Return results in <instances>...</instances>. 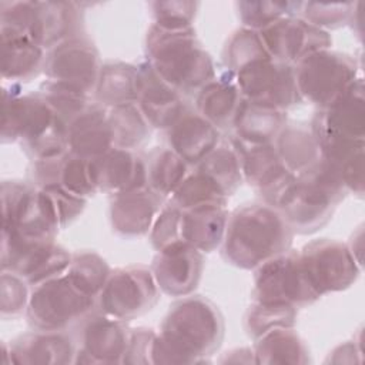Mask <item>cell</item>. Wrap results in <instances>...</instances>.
<instances>
[{
    "instance_id": "obj_5",
    "label": "cell",
    "mask_w": 365,
    "mask_h": 365,
    "mask_svg": "<svg viewBox=\"0 0 365 365\" xmlns=\"http://www.w3.org/2000/svg\"><path fill=\"white\" fill-rule=\"evenodd\" d=\"M0 26L17 30L40 47L53 48L80 37L83 20L77 4L66 1H1Z\"/></svg>"
},
{
    "instance_id": "obj_30",
    "label": "cell",
    "mask_w": 365,
    "mask_h": 365,
    "mask_svg": "<svg viewBox=\"0 0 365 365\" xmlns=\"http://www.w3.org/2000/svg\"><path fill=\"white\" fill-rule=\"evenodd\" d=\"M242 96L235 84L225 78H212L198 90L195 98L197 113L217 128L232 124Z\"/></svg>"
},
{
    "instance_id": "obj_37",
    "label": "cell",
    "mask_w": 365,
    "mask_h": 365,
    "mask_svg": "<svg viewBox=\"0 0 365 365\" xmlns=\"http://www.w3.org/2000/svg\"><path fill=\"white\" fill-rule=\"evenodd\" d=\"M110 267L103 257L93 251H78L71 255V262L66 275L84 294L97 298L104 288Z\"/></svg>"
},
{
    "instance_id": "obj_23",
    "label": "cell",
    "mask_w": 365,
    "mask_h": 365,
    "mask_svg": "<svg viewBox=\"0 0 365 365\" xmlns=\"http://www.w3.org/2000/svg\"><path fill=\"white\" fill-rule=\"evenodd\" d=\"M170 148L187 164L197 165L220 141L218 128L197 111L185 110L167 130Z\"/></svg>"
},
{
    "instance_id": "obj_50",
    "label": "cell",
    "mask_w": 365,
    "mask_h": 365,
    "mask_svg": "<svg viewBox=\"0 0 365 365\" xmlns=\"http://www.w3.org/2000/svg\"><path fill=\"white\" fill-rule=\"evenodd\" d=\"M361 351L356 352L355 344L352 342H346V344H341L338 345L331 354L328 361L329 362H335V364H345V362H355V354H359Z\"/></svg>"
},
{
    "instance_id": "obj_41",
    "label": "cell",
    "mask_w": 365,
    "mask_h": 365,
    "mask_svg": "<svg viewBox=\"0 0 365 365\" xmlns=\"http://www.w3.org/2000/svg\"><path fill=\"white\" fill-rule=\"evenodd\" d=\"M264 57H269V54L264 47L259 33L245 27L234 31L224 48L225 64L232 73Z\"/></svg>"
},
{
    "instance_id": "obj_34",
    "label": "cell",
    "mask_w": 365,
    "mask_h": 365,
    "mask_svg": "<svg viewBox=\"0 0 365 365\" xmlns=\"http://www.w3.org/2000/svg\"><path fill=\"white\" fill-rule=\"evenodd\" d=\"M197 171L210 178L225 197L232 195L244 180L241 158L232 141L217 145L197 164Z\"/></svg>"
},
{
    "instance_id": "obj_24",
    "label": "cell",
    "mask_w": 365,
    "mask_h": 365,
    "mask_svg": "<svg viewBox=\"0 0 365 365\" xmlns=\"http://www.w3.org/2000/svg\"><path fill=\"white\" fill-rule=\"evenodd\" d=\"M68 153L94 160L114 147L107 111L98 103H90L67 125Z\"/></svg>"
},
{
    "instance_id": "obj_43",
    "label": "cell",
    "mask_w": 365,
    "mask_h": 365,
    "mask_svg": "<svg viewBox=\"0 0 365 365\" xmlns=\"http://www.w3.org/2000/svg\"><path fill=\"white\" fill-rule=\"evenodd\" d=\"M40 94L44 97V100L48 103V106L53 108L54 114L66 124L68 125L78 114H81L87 107V94L63 86L53 81L46 80L41 84Z\"/></svg>"
},
{
    "instance_id": "obj_14",
    "label": "cell",
    "mask_w": 365,
    "mask_h": 365,
    "mask_svg": "<svg viewBox=\"0 0 365 365\" xmlns=\"http://www.w3.org/2000/svg\"><path fill=\"white\" fill-rule=\"evenodd\" d=\"M100 70L98 51L84 37H73L50 48L43 67L48 81L76 88L87 96L96 90Z\"/></svg>"
},
{
    "instance_id": "obj_15",
    "label": "cell",
    "mask_w": 365,
    "mask_h": 365,
    "mask_svg": "<svg viewBox=\"0 0 365 365\" xmlns=\"http://www.w3.org/2000/svg\"><path fill=\"white\" fill-rule=\"evenodd\" d=\"M258 33L269 57L289 66H295L307 56L331 46L327 30L297 16L282 17Z\"/></svg>"
},
{
    "instance_id": "obj_10",
    "label": "cell",
    "mask_w": 365,
    "mask_h": 365,
    "mask_svg": "<svg viewBox=\"0 0 365 365\" xmlns=\"http://www.w3.org/2000/svg\"><path fill=\"white\" fill-rule=\"evenodd\" d=\"M160 298L151 269L143 265L117 268L97 297L100 311L118 321H130L148 312Z\"/></svg>"
},
{
    "instance_id": "obj_13",
    "label": "cell",
    "mask_w": 365,
    "mask_h": 365,
    "mask_svg": "<svg viewBox=\"0 0 365 365\" xmlns=\"http://www.w3.org/2000/svg\"><path fill=\"white\" fill-rule=\"evenodd\" d=\"M3 103V143L21 141L26 150L57 125L64 124L40 93L21 96L13 91V87L10 91L4 88Z\"/></svg>"
},
{
    "instance_id": "obj_40",
    "label": "cell",
    "mask_w": 365,
    "mask_h": 365,
    "mask_svg": "<svg viewBox=\"0 0 365 365\" xmlns=\"http://www.w3.org/2000/svg\"><path fill=\"white\" fill-rule=\"evenodd\" d=\"M238 16L242 27L259 31L271 23L287 17L297 16L302 3L295 1H238Z\"/></svg>"
},
{
    "instance_id": "obj_27",
    "label": "cell",
    "mask_w": 365,
    "mask_h": 365,
    "mask_svg": "<svg viewBox=\"0 0 365 365\" xmlns=\"http://www.w3.org/2000/svg\"><path fill=\"white\" fill-rule=\"evenodd\" d=\"M285 111L242 98L231 127L234 128V138L242 144L262 145L274 144L285 127Z\"/></svg>"
},
{
    "instance_id": "obj_12",
    "label": "cell",
    "mask_w": 365,
    "mask_h": 365,
    "mask_svg": "<svg viewBox=\"0 0 365 365\" xmlns=\"http://www.w3.org/2000/svg\"><path fill=\"white\" fill-rule=\"evenodd\" d=\"M299 259L308 282L319 297L346 289L356 281L361 271L348 245L328 238L305 244Z\"/></svg>"
},
{
    "instance_id": "obj_49",
    "label": "cell",
    "mask_w": 365,
    "mask_h": 365,
    "mask_svg": "<svg viewBox=\"0 0 365 365\" xmlns=\"http://www.w3.org/2000/svg\"><path fill=\"white\" fill-rule=\"evenodd\" d=\"M157 334L147 328H135L130 332V342L124 364H148L151 362V348Z\"/></svg>"
},
{
    "instance_id": "obj_42",
    "label": "cell",
    "mask_w": 365,
    "mask_h": 365,
    "mask_svg": "<svg viewBox=\"0 0 365 365\" xmlns=\"http://www.w3.org/2000/svg\"><path fill=\"white\" fill-rule=\"evenodd\" d=\"M57 184L68 192L86 200L94 195L97 192V185L94 181L91 160L67 153L61 160Z\"/></svg>"
},
{
    "instance_id": "obj_19",
    "label": "cell",
    "mask_w": 365,
    "mask_h": 365,
    "mask_svg": "<svg viewBox=\"0 0 365 365\" xmlns=\"http://www.w3.org/2000/svg\"><path fill=\"white\" fill-rule=\"evenodd\" d=\"M138 68L137 106L150 127L168 130L187 110L182 94L167 84L151 64L143 63Z\"/></svg>"
},
{
    "instance_id": "obj_3",
    "label": "cell",
    "mask_w": 365,
    "mask_h": 365,
    "mask_svg": "<svg viewBox=\"0 0 365 365\" xmlns=\"http://www.w3.org/2000/svg\"><path fill=\"white\" fill-rule=\"evenodd\" d=\"M145 50L151 67L180 94L200 90L215 77L212 60L192 27L165 30L153 24L147 31Z\"/></svg>"
},
{
    "instance_id": "obj_44",
    "label": "cell",
    "mask_w": 365,
    "mask_h": 365,
    "mask_svg": "<svg viewBox=\"0 0 365 365\" xmlns=\"http://www.w3.org/2000/svg\"><path fill=\"white\" fill-rule=\"evenodd\" d=\"M354 3H302L301 6V17L319 27L325 29H336L351 20L354 13Z\"/></svg>"
},
{
    "instance_id": "obj_4",
    "label": "cell",
    "mask_w": 365,
    "mask_h": 365,
    "mask_svg": "<svg viewBox=\"0 0 365 365\" xmlns=\"http://www.w3.org/2000/svg\"><path fill=\"white\" fill-rule=\"evenodd\" d=\"M345 191L338 174L321 158L307 174L294 177L274 208L292 232L312 234L331 220Z\"/></svg>"
},
{
    "instance_id": "obj_45",
    "label": "cell",
    "mask_w": 365,
    "mask_h": 365,
    "mask_svg": "<svg viewBox=\"0 0 365 365\" xmlns=\"http://www.w3.org/2000/svg\"><path fill=\"white\" fill-rule=\"evenodd\" d=\"M27 282L11 271H1L0 312L3 318H14L27 311L30 294Z\"/></svg>"
},
{
    "instance_id": "obj_6",
    "label": "cell",
    "mask_w": 365,
    "mask_h": 365,
    "mask_svg": "<svg viewBox=\"0 0 365 365\" xmlns=\"http://www.w3.org/2000/svg\"><path fill=\"white\" fill-rule=\"evenodd\" d=\"M1 234L31 241H54L60 224L48 194L21 181L1 184Z\"/></svg>"
},
{
    "instance_id": "obj_28",
    "label": "cell",
    "mask_w": 365,
    "mask_h": 365,
    "mask_svg": "<svg viewBox=\"0 0 365 365\" xmlns=\"http://www.w3.org/2000/svg\"><path fill=\"white\" fill-rule=\"evenodd\" d=\"M227 221L225 205L181 210V241L201 252H211L222 244Z\"/></svg>"
},
{
    "instance_id": "obj_11",
    "label": "cell",
    "mask_w": 365,
    "mask_h": 365,
    "mask_svg": "<svg viewBox=\"0 0 365 365\" xmlns=\"http://www.w3.org/2000/svg\"><path fill=\"white\" fill-rule=\"evenodd\" d=\"M242 98L287 111L302 98L297 88L294 66L271 57L255 60L234 73Z\"/></svg>"
},
{
    "instance_id": "obj_47",
    "label": "cell",
    "mask_w": 365,
    "mask_h": 365,
    "mask_svg": "<svg viewBox=\"0 0 365 365\" xmlns=\"http://www.w3.org/2000/svg\"><path fill=\"white\" fill-rule=\"evenodd\" d=\"M150 231H151L150 232L151 244L157 251L174 242H180L181 241V210L173 202L165 204L160 210Z\"/></svg>"
},
{
    "instance_id": "obj_16",
    "label": "cell",
    "mask_w": 365,
    "mask_h": 365,
    "mask_svg": "<svg viewBox=\"0 0 365 365\" xmlns=\"http://www.w3.org/2000/svg\"><path fill=\"white\" fill-rule=\"evenodd\" d=\"M231 141L241 158L242 178L258 191L268 205L275 207L279 197L295 177L284 167L275 145H248L237 138Z\"/></svg>"
},
{
    "instance_id": "obj_18",
    "label": "cell",
    "mask_w": 365,
    "mask_h": 365,
    "mask_svg": "<svg viewBox=\"0 0 365 365\" xmlns=\"http://www.w3.org/2000/svg\"><path fill=\"white\" fill-rule=\"evenodd\" d=\"M131 329L123 321L104 314H91L83 327L81 346L74 362L124 364Z\"/></svg>"
},
{
    "instance_id": "obj_26",
    "label": "cell",
    "mask_w": 365,
    "mask_h": 365,
    "mask_svg": "<svg viewBox=\"0 0 365 365\" xmlns=\"http://www.w3.org/2000/svg\"><path fill=\"white\" fill-rule=\"evenodd\" d=\"M1 77L10 81H30L43 71L46 53L24 33L1 27Z\"/></svg>"
},
{
    "instance_id": "obj_25",
    "label": "cell",
    "mask_w": 365,
    "mask_h": 365,
    "mask_svg": "<svg viewBox=\"0 0 365 365\" xmlns=\"http://www.w3.org/2000/svg\"><path fill=\"white\" fill-rule=\"evenodd\" d=\"M6 356L10 355L13 364H70L74 362L76 351L71 339L61 331H40L27 334L10 344L3 345Z\"/></svg>"
},
{
    "instance_id": "obj_17",
    "label": "cell",
    "mask_w": 365,
    "mask_h": 365,
    "mask_svg": "<svg viewBox=\"0 0 365 365\" xmlns=\"http://www.w3.org/2000/svg\"><path fill=\"white\" fill-rule=\"evenodd\" d=\"M202 267V252L180 241L158 250L151 272L164 294L187 297L198 287Z\"/></svg>"
},
{
    "instance_id": "obj_48",
    "label": "cell",
    "mask_w": 365,
    "mask_h": 365,
    "mask_svg": "<svg viewBox=\"0 0 365 365\" xmlns=\"http://www.w3.org/2000/svg\"><path fill=\"white\" fill-rule=\"evenodd\" d=\"M41 190H44L51 200L53 208L58 218L60 228H64L67 224L74 221L86 207V198L68 192L60 184H51L43 187Z\"/></svg>"
},
{
    "instance_id": "obj_32",
    "label": "cell",
    "mask_w": 365,
    "mask_h": 365,
    "mask_svg": "<svg viewBox=\"0 0 365 365\" xmlns=\"http://www.w3.org/2000/svg\"><path fill=\"white\" fill-rule=\"evenodd\" d=\"M71 255L54 241L43 242L27 252L11 272L20 275L29 285L36 287L66 274L71 262Z\"/></svg>"
},
{
    "instance_id": "obj_36",
    "label": "cell",
    "mask_w": 365,
    "mask_h": 365,
    "mask_svg": "<svg viewBox=\"0 0 365 365\" xmlns=\"http://www.w3.org/2000/svg\"><path fill=\"white\" fill-rule=\"evenodd\" d=\"M113 144L117 148L133 150L141 145L150 134V124L141 114L137 104L113 107L108 113Z\"/></svg>"
},
{
    "instance_id": "obj_7",
    "label": "cell",
    "mask_w": 365,
    "mask_h": 365,
    "mask_svg": "<svg viewBox=\"0 0 365 365\" xmlns=\"http://www.w3.org/2000/svg\"><path fill=\"white\" fill-rule=\"evenodd\" d=\"M97 298L80 291L63 274L36 285L30 294L27 318L38 331H64L96 312Z\"/></svg>"
},
{
    "instance_id": "obj_35",
    "label": "cell",
    "mask_w": 365,
    "mask_h": 365,
    "mask_svg": "<svg viewBox=\"0 0 365 365\" xmlns=\"http://www.w3.org/2000/svg\"><path fill=\"white\" fill-rule=\"evenodd\" d=\"M187 167L171 148H157L147 161V185L163 198L173 195L188 175Z\"/></svg>"
},
{
    "instance_id": "obj_1",
    "label": "cell",
    "mask_w": 365,
    "mask_h": 365,
    "mask_svg": "<svg viewBox=\"0 0 365 365\" xmlns=\"http://www.w3.org/2000/svg\"><path fill=\"white\" fill-rule=\"evenodd\" d=\"M224 319L207 298L185 297L170 307L151 348L153 364H201L221 345Z\"/></svg>"
},
{
    "instance_id": "obj_46",
    "label": "cell",
    "mask_w": 365,
    "mask_h": 365,
    "mask_svg": "<svg viewBox=\"0 0 365 365\" xmlns=\"http://www.w3.org/2000/svg\"><path fill=\"white\" fill-rule=\"evenodd\" d=\"M197 6L194 1H154L151 3L153 24L165 30L190 29Z\"/></svg>"
},
{
    "instance_id": "obj_33",
    "label": "cell",
    "mask_w": 365,
    "mask_h": 365,
    "mask_svg": "<svg viewBox=\"0 0 365 365\" xmlns=\"http://www.w3.org/2000/svg\"><path fill=\"white\" fill-rule=\"evenodd\" d=\"M255 364H307L309 352L292 327L274 328L259 338L254 346Z\"/></svg>"
},
{
    "instance_id": "obj_20",
    "label": "cell",
    "mask_w": 365,
    "mask_h": 365,
    "mask_svg": "<svg viewBox=\"0 0 365 365\" xmlns=\"http://www.w3.org/2000/svg\"><path fill=\"white\" fill-rule=\"evenodd\" d=\"M163 200L148 185L114 194L110 202L113 230L124 237L147 234L163 208Z\"/></svg>"
},
{
    "instance_id": "obj_22",
    "label": "cell",
    "mask_w": 365,
    "mask_h": 365,
    "mask_svg": "<svg viewBox=\"0 0 365 365\" xmlns=\"http://www.w3.org/2000/svg\"><path fill=\"white\" fill-rule=\"evenodd\" d=\"M311 127L351 140H364L365 134V98L362 78H358L329 107L319 110Z\"/></svg>"
},
{
    "instance_id": "obj_8",
    "label": "cell",
    "mask_w": 365,
    "mask_h": 365,
    "mask_svg": "<svg viewBox=\"0 0 365 365\" xmlns=\"http://www.w3.org/2000/svg\"><path fill=\"white\" fill-rule=\"evenodd\" d=\"M294 74L301 98L318 106L319 110L329 107L359 78L356 61L329 48L298 61Z\"/></svg>"
},
{
    "instance_id": "obj_38",
    "label": "cell",
    "mask_w": 365,
    "mask_h": 365,
    "mask_svg": "<svg viewBox=\"0 0 365 365\" xmlns=\"http://www.w3.org/2000/svg\"><path fill=\"white\" fill-rule=\"evenodd\" d=\"M227 198L217 185L202 173L194 171L188 174L178 188L173 192L170 202L180 210H191L205 205H225Z\"/></svg>"
},
{
    "instance_id": "obj_29",
    "label": "cell",
    "mask_w": 365,
    "mask_h": 365,
    "mask_svg": "<svg viewBox=\"0 0 365 365\" xmlns=\"http://www.w3.org/2000/svg\"><path fill=\"white\" fill-rule=\"evenodd\" d=\"M284 167L295 177L307 174L321 161V151L312 131L285 125L274 141Z\"/></svg>"
},
{
    "instance_id": "obj_31",
    "label": "cell",
    "mask_w": 365,
    "mask_h": 365,
    "mask_svg": "<svg viewBox=\"0 0 365 365\" xmlns=\"http://www.w3.org/2000/svg\"><path fill=\"white\" fill-rule=\"evenodd\" d=\"M96 98L100 106L117 107L135 104L138 94V68L128 63L108 61L101 64L96 86Z\"/></svg>"
},
{
    "instance_id": "obj_9",
    "label": "cell",
    "mask_w": 365,
    "mask_h": 365,
    "mask_svg": "<svg viewBox=\"0 0 365 365\" xmlns=\"http://www.w3.org/2000/svg\"><path fill=\"white\" fill-rule=\"evenodd\" d=\"M252 297L258 302L284 304L297 309L319 298L305 277L299 252L292 250L255 268Z\"/></svg>"
},
{
    "instance_id": "obj_2",
    "label": "cell",
    "mask_w": 365,
    "mask_h": 365,
    "mask_svg": "<svg viewBox=\"0 0 365 365\" xmlns=\"http://www.w3.org/2000/svg\"><path fill=\"white\" fill-rule=\"evenodd\" d=\"M292 234L277 208L268 204L244 205L228 215L221 244L222 257L238 268L255 269L287 252L291 248Z\"/></svg>"
},
{
    "instance_id": "obj_39",
    "label": "cell",
    "mask_w": 365,
    "mask_h": 365,
    "mask_svg": "<svg viewBox=\"0 0 365 365\" xmlns=\"http://www.w3.org/2000/svg\"><path fill=\"white\" fill-rule=\"evenodd\" d=\"M297 319V308L284 305V304H268L258 302L248 308L245 314V331L247 334L257 339L265 332L281 328V327H294Z\"/></svg>"
},
{
    "instance_id": "obj_21",
    "label": "cell",
    "mask_w": 365,
    "mask_h": 365,
    "mask_svg": "<svg viewBox=\"0 0 365 365\" xmlns=\"http://www.w3.org/2000/svg\"><path fill=\"white\" fill-rule=\"evenodd\" d=\"M97 191L117 194L147 187V163L133 150L113 147L91 160Z\"/></svg>"
}]
</instances>
